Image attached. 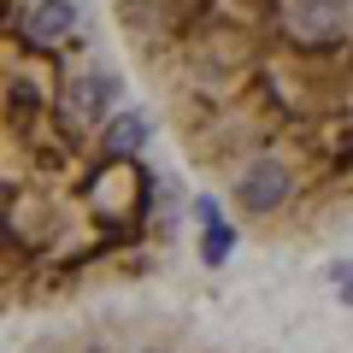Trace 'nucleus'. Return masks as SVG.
<instances>
[{"mask_svg": "<svg viewBox=\"0 0 353 353\" xmlns=\"http://www.w3.org/2000/svg\"><path fill=\"white\" fill-rule=\"evenodd\" d=\"M176 159L259 248L353 236V0H106Z\"/></svg>", "mask_w": 353, "mask_h": 353, "instance_id": "obj_1", "label": "nucleus"}, {"mask_svg": "<svg viewBox=\"0 0 353 353\" xmlns=\"http://www.w3.org/2000/svg\"><path fill=\"white\" fill-rule=\"evenodd\" d=\"M18 353H236V347L212 341L189 318L159 312V306H130L118 294V301L59 312V324L36 330Z\"/></svg>", "mask_w": 353, "mask_h": 353, "instance_id": "obj_2", "label": "nucleus"}, {"mask_svg": "<svg viewBox=\"0 0 353 353\" xmlns=\"http://www.w3.org/2000/svg\"><path fill=\"white\" fill-rule=\"evenodd\" d=\"M347 301H353V289H347Z\"/></svg>", "mask_w": 353, "mask_h": 353, "instance_id": "obj_3", "label": "nucleus"}]
</instances>
